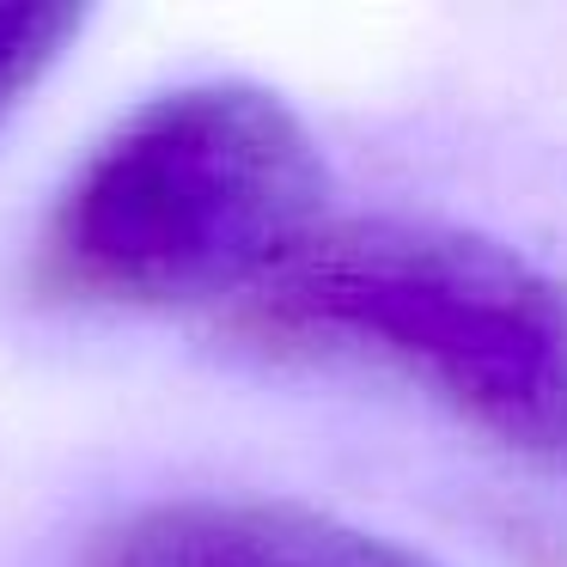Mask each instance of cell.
I'll use <instances>...</instances> for the list:
<instances>
[{
  "label": "cell",
  "instance_id": "obj_1",
  "mask_svg": "<svg viewBox=\"0 0 567 567\" xmlns=\"http://www.w3.org/2000/svg\"><path fill=\"white\" fill-rule=\"evenodd\" d=\"M323 226L330 165L306 116L257 80H184L92 141L31 275L55 306H245Z\"/></svg>",
  "mask_w": 567,
  "mask_h": 567
},
{
  "label": "cell",
  "instance_id": "obj_2",
  "mask_svg": "<svg viewBox=\"0 0 567 567\" xmlns=\"http://www.w3.org/2000/svg\"><path fill=\"white\" fill-rule=\"evenodd\" d=\"M233 323L275 354L396 367L494 452L567 482V281L506 238L427 214L330 220Z\"/></svg>",
  "mask_w": 567,
  "mask_h": 567
},
{
  "label": "cell",
  "instance_id": "obj_3",
  "mask_svg": "<svg viewBox=\"0 0 567 567\" xmlns=\"http://www.w3.org/2000/svg\"><path fill=\"white\" fill-rule=\"evenodd\" d=\"M80 567H445L391 530L281 494H177L111 525Z\"/></svg>",
  "mask_w": 567,
  "mask_h": 567
},
{
  "label": "cell",
  "instance_id": "obj_4",
  "mask_svg": "<svg viewBox=\"0 0 567 567\" xmlns=\"http://www.w3.org/2000/svg\"><path fill=\"white\" fill-rule=\"evenodd\" d=\"M80 31H86V7H55V0L0 7V123L62 68Z\"/></svg>",
  "mask_w": 567,
  "mask_h": 567
}]
</instances>
